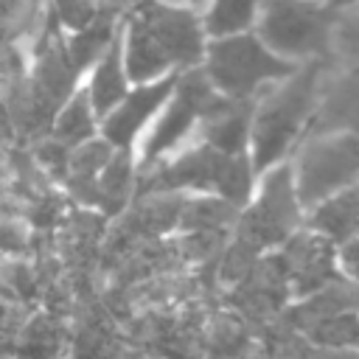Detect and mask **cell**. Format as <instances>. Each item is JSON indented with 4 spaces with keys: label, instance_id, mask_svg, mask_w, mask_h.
<instances>
[{
    "label": "cell",
    "instance_id": "cell-1",
    "mask_svg": "<svg viewBox=\"0 0 359 359\" xmlns=\"http://www.w3.org/2000/svg\"><path fill=\"white\" fill-rule=\"evenodd\" d=\"M121 48L129 81L146 84L199 65L202 25L194 11L168 0H135L121 25Z\"/></svg>",
    "mask_w": 359,
    "mask_h": 359
},
{
    "label": "cell",
    "instance_id": "cell-2",
    "mask_svg": "<svg viewBox=\"0 0 359 359\" xmlns=\"http://www.w3.org/2000/svg\"><path fill=\"white\" fill-rule=\"evenodd\" d=\"M328 59H311L300 70L289 73L280 87L261 90L252 112V168L266 171L275 165L300 137L306 121L317 107L320 81Z\"/></svg>",
    "mask_w": 359,
    "mask_h": 359
},
{
    "label": "cell",
    "instance_id": "cell-3",
    "mask_svg": "<svg viewBox=\"0 0 359 359\" xmlns=\"http://www.w3.org/2000/svg\"><path fill=\"white\" fill-rule=\"evenodd\" d=\"M205 76L208 81L230 98L258 95L264 84L286 79L294 73L289 59L275 56L264 42L252 34H233L216 39L205 53Z\"/></svg>",
    "mask_w": 359,
    "mask_h": 359
},
{
    "label": "cell",
    "instance_id": "cell-4",
    "mask_svg": "<svg viewBox=\"0 0 359 359\" xmlns=\"http://www.w3.org/2000/svg\"><path fill=\"white\" fill-rule=\"evenodd\" d=\"M334 11L314 0H266L258 39L280 59H331Z\"/></svg>",
    "mask_w": 359,
    "mask_h": 359
},
{
    "label": "cell",
    "instance_id": "cell-5",
    "mask_svg": "<svg viewBox=\"0 0 359 359\" xmlns=\"http://www.w3.org/2000/svg\"><path fill=\"white\" fill-rule=\"evenodd\" d=\"M292 180L297 202L306 208H314L331 194L353 185L359 180V132L306 137L297 151Z\"/></svg>",
    "mask_w": 359,
    "mask_h": 359
},
{
    "label": "cell",
    "instance_id": "cell-6",
    "mask_svg": "<svg viewBox=\"0 0 359 359\" xmlns=\"http://www.w3.org/2000/svg\"><path fill=\"white\" fill-rule=\"evenodd\" d=\"M300 222V202L292 185V165L280 163L266 174L261 199L236 219V236L250 241L252 247H275L283 244Z\"/></svg>",
    "mask_w": 359,
    "mask_h": 359
},
{
    "label": "cell",
    "instance_id": "cell-7",
    "mask_svg": "<svg viewBox=\"0 0 359 359\" xmlns=\"http://www.w3.org/2000/svg\"><path fill=\"white\" fill-rule=\"evenodd\" d=\"M174 101L165 107L163 118L157 121V126L151 129L146 146H143V160H140V171H149L157 165V160L174 149L196 123V118L205 115V109L219 98V90L208 81L202 67H188L182 70V76L177 73L174 81Z\"/></svg>",
    "mask_w": 359,
    "mask_h": 359
},
{
    "label": "cell",
    "instance_id": "cell-8",
    "mask_svg": "<svg viewBox=\"0 0 359 359\" xmlns=\"http://www.w3.org/2000/svg\"><path fill=\"white\" fill-rule=\"evenodd\" d=\"M309 121V137L328 132H359V62H348L342 70L334 73L331 67H325L317 107Z\"/></svg>",
    "mask_w": 359,
    "mask_h": 359
},
{
    "label": "cell",
    "instance_id": "cell-9",
    "mask_svg": "<svg viewBox=\"0 0 359 359\" xmlns=\"http://www.w3.org/2000/svg\"><path fill=\"white\" fill-rule=\"evenodd\" d=\"M174 81H177V73H168V76H160L154 81H146V84H137L135 90H129L121 104L115 109H109L98 126H101V137L112 146V149H129L132 140L137 137V132L143 129V123L160 109V104L171 95L174 90Z\"/></svg>",
    "mask_w": 359,
    "mask_h": 359
},
{
    "label": "cell",
    "instance_id": "cell-10",
    "mask_svg": "<svg viewBox=\"0 0 359 359\" xmlns=\"http://www.w3.org/2000/svg\"><path fill=\"white\" fill-rule=\"evenodd\" d=\"M283 269L289 278V292L292 294H311L323 289L328 280L337 278V264H334V247L325 236L320 233H294L283 241Z\"/></svg>",
    "mask_w": 359,
    "mask_h": 359
},
{
    "label": "cell",
    "instance_id": "cell-11",
    "mask_svg": "<svg viewBox=\"0 0 359 359\" xmlns=\"http://www.w3.org/2000/svg\"><path fill=\"white\" fill-rule=\"evenodd\" d=\"M222 151L210 149L208 143L199 149H191L180 157H174L165 165L143 171V180L137 185V194H160V191H182V188H199L210 191L216 185V174L222 165Z\"/></svg>",
    "mask_w": 359,
    "mask_h": 359
},
{
    "label": "cell",
    "instance_id": "cell-12",
    "mask_svg": "<svg viewBox=\"0 0 359 359\" xmlns=\"http://www.w3.org/2000/svg\"><path fill=\"white\" fill-rule=\"evenodd\" d=\"M258 95L230 98V95L219 93V98L199 118L205 143L222 154H241L247 135H250V126H252V112H255Z\"/></svg>",
    "mask_w": 359,
    "mask_h": 359
},
{
    "label": "cell",
    "instance_id": "cell-13",
    "mask_svg": "<svg viewBox=\"0 0 359 359\" xmlns=\"http://www.w3.org/2000/svg\"><path fill=\"white\" fill-rule=\"evenodd\" d=\"M289 278L280 255H269L255 261V266L236 283L233 300L250 314H272L286 303Z\"/></svg>",
    "mask_w": 359,
    "mask_h": 359
},
{
    "label": "cell",
    "instance_id": "cell-14",
    "mask_svg": "<svg viewBox=\"0 0 359 359\" xmlns=\"http://www.w3.org/2000/svg\"><path fill=\"white\" fill-rule=\"evenodd\" d=\"M84 90H87L90 107H93V112H95L98 121L109 109H115L121 104V98L129 93V76H126V67H123L121 31L109 42V48L93 62V76H90V84Z\"/></svg>",
    "mask_w": 359,
    "mask_h": 359
},
{
    "label": "cell",
    "instance_id": "cell-15",
    "mask_svg": "<svg viewBox=\"0 0 359 359\" xmlns=\"http://www.w3.org/2000/svg\"><path fill=\"white\" fill-rule=\"evenodd\" d=\"M345 311H359V280H328L323 289L306 294L303 303H297L294 309H289V323L297 328H309L311 323L323 320V317H334V314H345Z\"/></svg>",
    "mask_w": 359,
    "mask_h": 359
},
{
    "label": "cell",
    "instance_id": "cell-16",
    "mask_svg": "<svg viewBox=\"0 0 359 359\" xmlns=\"http://www.w3.org/2000/svg\"><path fill=\"white\" fill-rule=\"evenodd\" d=\"M311 230L325 236L331 244L359 236V185H348L314 205Z\"/></svg>",
    "mask_w": 359,
    "mask_h": 359
},
{
    "label": "cell",
    "instance_id": "cell-17",
    "mask_svg": "<svg viewBox=\"0 0 359 359\" xmlns=\"http://www.w3.org/2000/svg\"><path fill=\"white\" fill-rule=\"evenodd\" d=\"M118 6H104L93 14L90 22H84L81 28L73 31V36L65 42V50L73 62V67L81 73L84 67H93V62L109 48V42L115 39V34L121 31L118 25Z\"/></svg>",
    "mask_w": 359,
    "mask_h": 359
},
{
    "label": "cell",
    "instance_id": "cell-18",
    "mask_svg": "<svg viewBox=\"0 0 359 359\" xmlns=\"http://www.w3.org/2000/svg\"><path fill=\"white\" fill-rule=\"evenodd\" d=\"M135 185V160L129 149H112L109 160L95 177V205L107 213H118Z\"/></svg>",
    "mask_w": 359,
    "mask_h": 359
},
{
    "label": "cell",
    "instance_id": "cell-19",
    "mask_svg": "<svg viewBox=\"0 0 359 359\" xmlns=\"http://www.w3.org/2000/svg\"><path fill=\"white\" fill-rule=\"evenodd\" d=\"M95 129H98V118L90 107L87 90L79 87L53 115V140L65 149H76L84 140L95 137Z\"/></svg>",
    "mask_w": 359,
    "mask_h": 359
},
{
    "label": "cell",
    "instance_id": "cell-20",
    "mask_svg": "<svg viewBox=\"0 0 359 359\" xmlns=\"http://www.w3.org/2000/svg\"><path fill=\"white\" fill-rule=\"evenodd\" d=\"M238 219V208L227 199H185L180 213V227L191 230H227Z\"/></svg>",
    "mask_w": 359,
    "mask_h": 359
},
{
    "label": "cell",
    "instance_id": "cell-21",
    "mask_svg": "<svg viewBox=\"0 0 359 359\" xmlns=\"http://www.w3.org/2000/svg\"><path fill=\"white\" fill-rule=\"evenodd\" d=\"M258 17V0H213L205 17V31L216 39L244 34Z\"/></svg>",
    "mask_w": 359,
    "mask_h": 359
},
{
    "label": "cell",
    "instance_id": "cell-22",
    "mask_svg": "<svg viewBox=\"0 0 359 359\" xmlns=\"http://www.w3.org/2000/svg\"><path fill=\"white\" fill-rule=\"evenodd\" d=\"M303 331L309 334V339H311L317 348H328V351L359 348V314H356V311L323 317V320L311 323V325L303 328Z\"/></svg>",
    "mask_w": 359,
    "mask_h": 359
},
{
    "label": "cell",
    "instance_id": "cell-23",
    "mask_svg": "<svg viewBox=\"0 0 359 359\" xmlns=\"http://www.w3.org/2000/svg\"><path fill=\"white\" fill-rule=\"evenodd\" d=\"M213 191L222 194V199H227L236 208H244L252 191V163L247 160V154H224L219 174H216V185Z\"/></svg>",
    "mask_w": 359,
    "mask_h": 359
},
{
    "label": "cell",
    "instance_id": "cell-24",
    "mask_svg": "<svg viewBox=\"0 0 359 359\" xmlns=\"http://www.w3.org/2000/svg\"><path fill=\"white\" fill-rule=\"evenodd\" d=\"M337 11L339 14L331 20V50L345 62H359V3Z\"/></svg>",
    "mask_w": 359,
    "mask_h": 359
},
{
    "label": "cell",
    "instance_id": "cell-25",
    "mask_svg": "<svg viewBox=\"0 0 359 359\" xmlns=\"http://www.w3.org/2000/svg\"><path fill=\"white\" fill-rule=\"evenodd\" d=\"M258 255H261L258 247H252V244L244 241L241 236H233V241H230V244L224 247V252H222V264H219V275H222V280H227V283H238V280L255 266Z\"/></svg>",
    "mask_w": 359,
    "mask_h": 359
},
{
    "label": "cell",
    "instance_id": "cell-26",
    "mask_svg": "<svg viewBox=\"0 0 359 359\" xmlns=\"http://www.w3.org/2000/svg\"><path fill=\"white\" fill-rule=\"evenodd\" d=\"M56 11H59L62 22L76 31V28H81L84 22L93 20V14L98 11V6H95L93 0H56Z\"/></svg>",
    "mask_w": 359,
    "mask_h": 359
},
{
    "label": "cell",
    "instance_id": "cell-27",
    "mask_svg": "<svg viewBox=\"0 0 359 359\" xmlns=\"http://www.w3.org/2000/svg\"><path fill=\"white\" fill-rule=\"evenodd\" d=\"M339 261H342L345 272L353 280H359V238H348L345 241V247L339 250Z\"/></svg>",
    "mask_w": 359,
    "mask_h": 359
},
{
    "label": "cell",
    "instance_id": "cell-28",
    "mask_svg": "<svg viewBox=\"0 0 359 359\" xmlns=\"http://www.w3.org/2000/svg\"><path fill=\"white\" fill-rule=\"evenodd\" d=\"M22 244V233L17 224H8V222H0V255L3 252H11Z\"/></svg>",
    "mask_w": 359,
    "mask_h": 359
},
{
    "label": "cell",
    "instance_id": "cell-29",
    "mask_svg": "<svg viewBox=\"0 0 359 359\" xmlns=\"http://www.w3.org/2000/svg\"><path fill=\"white\" fill-rule=\"evenodd\" d=\"M353 3H359V0H331V3H328V8H331V11H337V8H345V6H353Z\"/></svg>",
    "mask_w": 359,
    "mask_h": 359
},
{
    "label": "cell",
    "instance_id": "cell-30",
    "mask_svg": "<svg viewBox=\"0 0 359 359\" xmlns=\"http://www.w3.org/2000/svg\"><path fill=\"white\" fill-rule=\"evenodd\" d=\"M194 3H199V0H194Z\"/></svg>",
    "mask_w": 359,
    "mask_h": 359
}]
</instances>
